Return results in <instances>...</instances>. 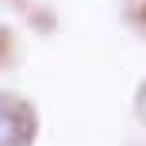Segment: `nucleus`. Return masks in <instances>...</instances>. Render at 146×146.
I'll return each instance as SVG.
<instances>
[{"label": "nucleus", "instance_id": "1", "mask_svg": "<svg viewBox=\"0 0 146 146\" xmlns=\"http://www.w3.org/2000/svg\"><path fill=\"white\" fill-rule=\"evenodd\" d=\"M35 142V111L19 96L0 92V146H31Z\"/></svg>", "mask_w": 146, "mask_h": 146}, {"label": "nucleus", "instance_id": "2", "mask_svg": "<svg viewBox=\"0 0 146 146\" xmlns=\"http://www.w3.org/2000/svg\"><path fill=\"white\" fill-rule=\"evenodd\" d=\"M139 108H142V115H146V92H142V100H139Z\"/></svg>", "mask_w": 146, "mask_h": 146}]
</instances>
